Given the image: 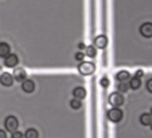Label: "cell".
<instances>
[{
  "mask_svg": "<svg viewBox=\"0 0 152 138\" xmlns=\"http://www.w3.org/2000/svg\"><path fill=\"white\" fill-rule=\"evenodd\" d=\"M96 65L93 62L83 61L78 65V71L83 76H91L95 72Z\"/></svg>",
  "mask_w": 152,
  "mask_h": 138,
  "instance_id": "6da1fadb",
  "label": "cell"
},
{
  "mask_svg": "<svg viewBox=\"0 0 152 138\" xmlns=\"http://www.w3.org/2000/svg\"><path fill=\"white\" fill-rule=\"evenodd\" d=\"M107 117L109 121L113 123H118L123 119L124 113H123V110L120 109L119 108H112L111 109L107 111Z\"/></svg>",
  "mask_w": 152,
  "mask_h": 138,
  "instance_id": "7a4b0ae2",
  "label": "cell"
},
{
  "mask_svg": "<svg viewBox=\"0 0 152 138\" xmlns=\"http://www.w3.org/2000/svg\"><path fill=\"white\" fill-rule=\"evenodd\" d=\"M108 102L113 108H119L121 107L124 102V97L122 95V93L115 92L109 95L108 97Z\"/></svg>",
  "mask_w": 152,
  "mask_h": 138,
  "instance_id": "3957f363",
  "label": "cell"
},
{
  "mask_svg": "<svg viewBox=\"0 0 152 138\" xmlns=\"http://www.w3.org/2000/svg\"><path fill=\"white\" fill-rule=\"evenodd\" d=\"M19 126V122L18 119L15 117V116H8L7 117L6 120H5V127L8 132L14 133L15 131L17 130Z\"/></svg>",
  "mask_w": 152,
  "mask_h": 138,
  "instance_id": "277c9868",
  "label": "cell"
},
{
  "mask_svg": "<svg viewBox=\"0 0 152 138\" xmlns=\"http://www.w3.org/2000/svg\"><path fill=\"white\" fill-rule=\"evenodd\" d=\"M140 33L142 37L149 39L152 38V23L146 22L140 26Z\"/></svg>",
  "mask_w": 152,
  "mask_h": 138,
  "instance_id": "5b68a950",
  "label": "cell"
},
{
  "mask_svg": "<svg viewBox=\"0 0 152 138\" xmlns=\"http://www.w3.org/2000/svg\"><path fill=\"white\" fill-rule=\"evenodd\" d=\"M0 84L3 86L6 87H10L14 84V77L11 74L6 72L3 73L2 75H0Z\"/></svg>",
  "mask_w": 152,
  "mask_h": 138,
  "instance_id": "8992f818",
  "label": "cell"
},
{
  "mask_svg": "<svg viewBox=\"0 0 152 138\" xmlns=\"http://www.w3.org/2000/svg\"><path fill=\"white\" fill-rule=\"evenodd\" d=\"M18 63H19V58L15 54H9L7 57H5L4 64L7 67L13 68L15 65H17Z\"/></svg>",
  "mask_w": 152,
  "mask_h": 138,
  "instance_id": "52a82bcc",
  "label": "cell"
},
{
  "mask_svg": "<svg viewBox=\"0 0 152 138\" xmlns=\"http://www.w3.org/2000/svg\"><path fill=\"white\" fill-rule=\"evenodd\" d=\"M13 75H14L13 77L17 82H23L27 78V73H26V71L24 70V69L22 68V67H18V68L14 69Z\"/></svg>",
  "mask_w": 152,
  "mask_h": 138,
  "instance_id": "ba28073f",
  "label": "cell"
},
{
  "mask_svg": "<svg viewBox=\"0 0 152 138\" xmlns=\"http://www.w3.org/2000/svg\"><path fill=\"white\" fill-rule=\"evenodd\" d=\"M108 40L106 35H99L94 39V44L95 47L100 49H104L107 46Z\"/></svg>",
  "mask_w": 152,
  "mask_h": 138,
  "instance_id": "9c48e42d",
  "label": "cell"
},
{
  "mask_svg": "<svg viewBox=\"0 0 152 138\" xmlns=\"http://www.w3.org/2000/svg\"><path fill=\"white\" fill-rule=\"evenodd\" d=\"M22 89L26 93H31L35 90V84L33 81H31L30 79L24 80L22 84Z\"/></svg>",
  "mask_w": 152,
  "mask_h": 138,
  "instance_id": "30bf717a",
  "label": "cell"
},
{
  "mask_svg": "<svg viewBox=\"0 0 152 138\" xmlns=\"http://www.w3.org/2000/svg\"><path fill=\"white\" fill-rule=\"evenodd\" d=\"M72 95L75 99L83 100L86 97V90L82 86H78L74 88V90L72 91Z\"/></svg>",
  "mask_w": 152,
  "mask_h": 138,
  "instance_id": "8fae6325",
  "label": "cell"
},
{
  "mask_svg": "<svg viewBox=\"0 0 152 138\" xmlns=\"http://www.w3.org/2000/svg\"><path fill=\"white\" fill-rule=\"evenodd\" d=\"M10 46L7 42H0V57H6L10 54Z\"/></svg>",
  "mask_w": 152,
  "mask_h": 138,
  "instance_id": "7c38bea8",
  "label": "cell"
},
{
  "mask_svg": "<svg viewBox=\"0 0 152 138\" xmlns=\"http://www.w3.org/2000/svg\"><path fill=\"white\" fill-rule=\"evenodd\" d=\"M140 122L142 126H150L152 122V116L149 113H143L140 117Z\"/></svg>",
  "mask_w": 152,
  "mask_h": 138,
  "instance_id": "4fadbf2b",
  "label": "cell"
},
{
  "mask_svg": "<svg viewBox=\"0 0 152 138\" xmlns=\"http://www.w3.org/2000/svg\"><path fill=\"white\" fill-rule=\"evenodd\" d=\"M115 78L119 82H126L127 80H129L131 78V75L128 71L122 70L115 75Z\"/></svg>",
  "mask_w": 152,
  "mask_h": 138,
  "instance_id": "5bb4252c",
  "label": "cell"
},
{
  "mask_svg": "<svg viewBox=\"0 0 152 138\" xmlns=\"http://www.w3.org/2000/svg\"><path fill=\"white\" fill-rule=\"evenodd\" d=\"M128 84H129V87L132 90H138L141 86V81H140V78H137L135 76L132 77L130 79V82Z\"/></svg>",
  "mask_w": 152,
  "mask_h": 138,
  "instance_id": "9a60e30c",
  "label": "cell"
},
{
  "mask_svg": "<svg viewBox=\"0 0 152 138\" xmlns=\"http://www.w3.org/2000/svg\"><path fill=\"white\" fill-rule=\"evenodd\" d=\"M129 84L126 82H120V84L117 85V90L120 93H125L129 91Z\"/></svg>",
  "mask_w": 152,
  "mask_h": 138,
  "instance_id": "2e32d148",
  "label": "cell"
},
{
  "mask_svg": "<svg viewBox=\"0 0 152 138\" xmlns=\"http://www.w3.org/2000/svg\"><path fill=\"white\" fill-rule=\"evenodd\" d=\"M97 55V50H96V48L92 45H90L88 47H86V56L91 57V58H93L95 57Z\"/></svg>",
  "mask_w": 152,
  "mask_h": 138,
  "instance_id": "e0dca14e",
  "label": "cell"
},
{
  "mask_svg": "<svg viewBox=\"0 0 152 138\" xmlns=\"http://www.w3.org/2000/svg\"><path fill=\"white\" fill-rule=\"evenodd\" d=\"M25 138H39V133L34 128H30L25 132Z\"/></svg>",
  "mask_w": 152,
  "mask_h": 138,
  "instance_id": "ac0fdd59",
  "label": "cell"
},
{
  "mask_svg": "<svg viewBox=\"0 0 152 138\" xmlns=\"http://www.w3.org/2000/svg\"><path fill=\"white\" fill-rule=\"evenodd\" d=\"M70 106L72 109H79L82 107V102L78 99H73L70 101Z\"/></svg>",
  "mask_w": 152,
  "mask_h": 138,
  "instance_id": "d6986e66",
  "label": "cell"
},
{
  "mask_svg": "<svg viewBox=\"0 0 152 138\" xmlns=\"http://www.w3.org/2000/svg\"><path fill=\"white\" fill-rule=\"evenodd\" d=\"M99 84H100V85H101L103 88H107V87L109 86L110 81H109V79H108L107 76H104V77H102V78L100 79Z\"/></svg>",
  "mask_w": 152,
  "mask_h": 138,
  "instance_id": "ffe728a7",
  "label": "cell"
},
{
  "mask_svg": "<svg viewBox=\"0 0 152 138\" xmlns=\"http://www.w3.org/2000/svg\"><path fill=\"white\" fill-rule=\"evenodd\" d=\"M84 57H85V55L83 52H77V53L75 54V59L77 60V61H79V62L83 61Z\"/></svg>",
  "mask_w": 152,
  "mask_h": 138,
  "instance_id": "44dd1931",
  "label": "cell"
},
{
  "mask_svg": "<svg viewBox=\"0 0 152 138\" xmlns=\"http://www.w3.org/2000/svg\"><path fill=\"white\" fill-rule=\"evenodd\" d=\"M146 89L148 92L152 93V78L148 79L146 82Z\"/></svg>",
  "mask_w": 152,
  "mask_h": 138,
  "instance_id": "7402d4cb",
  "label": "cell"
},
{
  "mask_svg": "<svg viewBox=\"0 0 152 138\" xmlns=\"http://www.w3.org/2000/svg\"><path fill=\"white\" fill-rule=\"evenodd\" d=\"M23 134L20 131H15L12 134V138H23Z\"/></svg>",
  "mask_w": 152,
  "mask_h": 138,
  "instance_id": "603a6c76",
  "label": "cell"
},
{
  "mask_svg": "<svg viewBox=\"0 0 152 138\" xmlns=\"http://www.w3.org/2000/svg\"><path fill=\"white\" fill-rule=\"evenodd\" d=\"M144 76V71L142 70V69H139V70H137L136 71V73H135V77H137V78H141L142 76Z\"/></svg>",
  "mask_w": 152,
  "mask_h": 138,
  "instance_id": "cb8c5ba5",
  "label": "cell"
},
{
  "mask_svg": "<svg viewBox=\"0 0 152 138\" xmlns=\"http://www.w3.org/2000/svg\"><path fill=\"white\" fill-rule=\"evenodd\" d=\"M0 138H7V134L2 129H0Z\"/></svg>",
  "mask_w": 152,
  "mask_h": 138,
  "instance_id": "d4e9b609",
  "label": "cell"
},
{
  "mask_svg": "<svg viewBox=\"0 0 152 138\" xmlns=\"http://www.w3.org/2000/svg\"><path fill=\"white\" fill-rule=\"evenodd\" d=\"M86 47H85V44L83 43V42H81V43H79L78 44V48H80V49H83V48H85Z\"/></svg>",
  "mask_w": 152,
  "mask_h": 138,
  "instance_id": "484cf974",
  "label": "cell"
},
{
  "mask_svg": "<svg viewBox=\"0 0 152 138\" xmlns=\"http://www.w3.org/2000/svg\"><path fill=\"white\" fill-rule=\"evenodd\" d=\"M2 71H3V68L0 66V75H1V73H2Z\"/></svg>",
  "mask_w": 152,
  "mask_h": 138,
  "instance_id": "4316f807",
  "label": "cell"
},
{
  "mask_svg": "<svg viewBox=\"0 0 152 138\" xmlns=\"http://www.w3.org/2000/svg\"><path fill=\"white\" fill-rule=\"evenodd\" d=\"M150 126V128H151V130H152V122H151V124H150V126Z\"/></svg>",
  "mask_w": 152,
  "mask_h": 138,
  "instance_id": "83f0119b",
  "label": "cell"
},
{
  "mask_svg": "<svg viewBox=\"0 0 152 138\" xmlns=\"http://www.w3.org/2000/svg\"><path fill=\"white\" fill-rule=\"evenodd\" d=\"M150 115L152 116V108H151V109H150Z\"/></svg>",
  "mask_w": 152,
  "mask_h": 138,
  "instance_id": "f1b7e54d",
  "label": "cell"
}]
</instances>
